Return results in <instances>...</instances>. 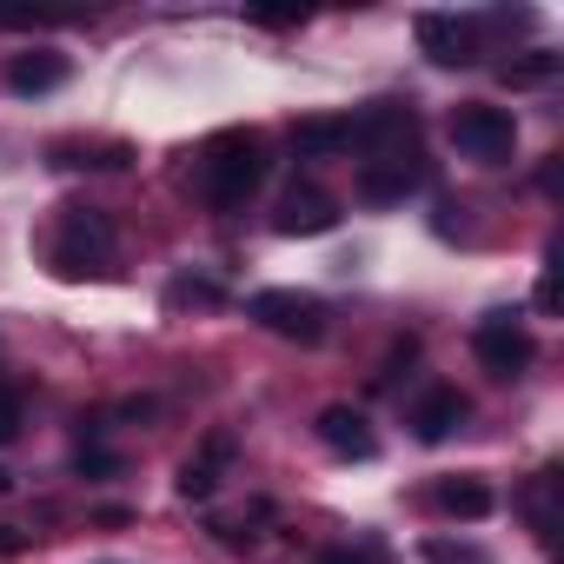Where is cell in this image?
Masks as SVG:
<instances>
[{"mask_svg":"<svg viewBox=\"0 0 564 564\" xmlns=\"http://www.w3.org/2000/svg\"><path fill=\"white\" fill-rule=\"evenodd\" d=\"M352 120V147L372 160V153H399V147H419V113H412V100H372V107H359V113H346Z\"/></svg>","mask_w":564,"mask_h":564,"instance_id":"8992f818","label":"cell"},{"mask_svg":"<svg viewBox=\"0 0 564 564\" xmlns=\"http://www.w3.org/2000/svg\"><path fill=\"white\" fill-rule=\"evenodd\" d=\"M425 557H432V564H478V551H471V544H445V538H432V544H425Z\"/></svg>","mask_w":564,"mask_h":564,"instance_id":"603a6c76","label":"cell"},{"mask_svg":"<svg viewBox=\"0 0 564 564\" xmlns=\"http://www.w3.org/2000/svg\"><path fill=\"white\" fill-rule=\"evenodd\" d=\"M452 147L478 166H505L518 153V120L511 107H485V100H465L452 107Z\"/></svg>","mask_w":564,"mask_h":564,"instance_id":"277c9868","label":"cell"},{"mask_svg":"<svg viewBox=\"0 0 564 564\" xmlns=\"http://www.w3.org/2000/svg\"><path fill=\"white\" fill-rule=\"evenodd\" d=\"M8 485H14V478H8V471H0V491H8Z\"/></svg>","mask_w":564,"mask_h":564,"instance_id":"83f0119b","label":"cell"},{"mask_svg":"<svg viewBox=\"0 0 564 564\" xmlns=\"http://www.w3.org/2000/svg\"><path fill=\"white\" fill-rule=\"evenodd\" d=\"M319 564H392V544L386 538H352V544H333Z\"/></svg>","mask_w":564,"mask_h":564,"instance_id":"ffe728a7","label":"cell"},{"mask_svg":"<svg viewBox=\"0 0 564 564\" xmlns=\"http://www.w3.org/2000/svg\"><path fill=\"white\" fill-rule=\"evenodd\" d=\"M246 313L272 333V339H293V346H319L326 339V300L300 293V286H265L246 300Z\"/></svg>","mask_w":564,"mask_h":564,"instance_id":"3957f363","label":"cell"},{"mask_svg":"<svg viewBox=\"0 0 564 564\" xmlns=\"http://www.w3.org/2000/svg\"><path fill=\"white\" fill-rule=\"evenodd\" d=\"M14 551H21V531H8V524H0V564H8Z\"/></svg>","mask_w":564,"mask_h":564,"instance_id":"4316f807","label":"cell"},{"mask_svg":"<svg viewBox=\"0 0 564 564\" xmlns=\"http://www.w3.org/2000/svg\"><path fill=\"white\" fill-rule=\"evenodd\" d=\"M74 471H80V478H120V471H127V458H120V452H107V445H80V452H74Z\"/></svg>","mask_w":564,"mask_h":564,"instance_id":"44dd1931","label":"cell"},{"mask_svg":"<svg viewBox=\"0 0 564 564\" xmlns=\"http://www.w3.org/2000/svg\"><path fill=\"white\" fill-rule=\"evenodd\" d=\"M160 300H166V313H193V306H226V286L206 272H180V279H166Z\"/></svg>","mask_w":564,"mask_h":564,"instance_id":"ac0fdd59","label":"cell"},{"mask_svg":"<svg viewBox=\"0 0 564 564\" xmlns=\"http://www.w3.org/2000/svg\"><path fill=\"white\" fill-rule=\"evenodd\" d=\"M551 74H557V54H551V47H531V54L498 61V80H505V87H544Z\"/></svg>","mask_w":564,"mask_h":564,"instance_id":"d6986e66","label":"cell"},{"mask_svg":"<svg viewBox=\"0 0 564 564\" xmlns=\"http://www.w3.org/2000/svg\"><path fill=\"white\" fill-rule=\"evenodd\" d=\"M265 140L252 127H226L213 133L199 153H193V193L213 206V213H246L265 186Z\"/></svg>","mask_w":564,"mask_h":564,"instance_id":"6da1fadb","label":"cell"},{"mask_svg":"<svg viewBox=\"0 0 564 564\" xmlns=\"http://www.w3.org/2000/svg\"><path fill=\"white\" fill-rule=\"evenodd\" d=\"M313 432H319V445L339 452V458H379V432H372V419L352 412V405H326V412L313 419Z\"/></svg>","mask_w":564,"mask_h":564,"instance_id":"7c38bea8","label":"cell"},{"mask_svg":"<svg viewBox=\"0 0 564 564\" xmlns=\"http://www.w3.org/2000/svg\"><path fill=\"white\" fill-rule=\"evenodd\" d=\"M232 458H239V432L232 425H213L206 438H199V452L180 465V478H173V491L186 498V505H206L219 485H226V471H232Z\"/></svg>","mask_w":564,"mask_h":564,"instance_id":"ba28073f","label":"cell"},{"mask_svg":"<svg viewBox=\"0 0 564 564\" xmlns=\"http://www.w3.org/2000/svg\"><path fill=\"white\" fill-rule=\"evenodd\" d=\"M346 147H352V120L346 113H313V120L293 127V153L300 160H339Z\"/></svg>","mask_w":564,"mask_h":564,"instance_id":"2e32d148","label":"cell"},{"mask_svg":"<svg viewBox=\"0 0 564 564\" xmlns=\"http://www.w3.org/2000/svg\"><path fill=\"white\" fill-rule=\"evenodd\" d=\"M14 438H21V392L0 386V445H14Z\"/></svg>","mask_w":564,"mask_h":564,"instance_id":"7402d4cb","label":"cell"},{"mask_svg":"<svg viewBox=\"0 0 564 564\" xmlns=\"http://www.w3.org/2000/svg\"><path fill=\"white\" fill-rule=\"evenodd\" d=\"M465 419H471V399L458 386H425L412 399V412H405V425H412L419 445H445L452 432H465Z\"/></svg>","mask_w":564,"mask_h":564,"instance_id":"9c48e42d","label":"cell"},{"mask_svg":"<svg viewBox=\"0 0 564 564\" xmlns=\"http://www.w3.org/2000/svg\"><path fill=\"white\" fill-rule=\"evenodd\" d=\"M419 186H425V153H419V147L359 160V199H366V206H399V199L419 193Z\"/></svg>","mask_w":564,"mask_h":564,"instance_id":"52a82bcc","label":"cell"},{"mask_svg":"<svg viewBox=\"0 0 564 564\" xmlns=\"http://www.w3.org/2000/svg\"><path fill=\"white\" fill-rule=\"evenodd\" d=\"M306 14H252V28H300Z\"/></svg>","mask_w":564,"mask_h":564,"instance_id":"484cf974","label":"cell"},{"mask_svg":"<svg viewBox=\"0 0 564 564\" xmlns=\"http://www.w3.org/2000/svg\"><path fill=\"white\" fill-rule=\"evenodd\" d=\"M333 226H339V199L326 186H293L272 213V232H286V239H319Z\"/></svg>","mask_w":564,"mask_h":564,"instance_id":"30bf717a","label":"cell"},{"mask_svg":"<svg viewBox=\"0 0 564 564\" xmlns=\"http://www.w3.org/2000/svg\"><path fill=\"white\" fill-rule=\"evenodd\" d=\"M419 47L432 67H471L478 61V34L458 14H419Z\"/></svg>","mask_w":564,"mask_h":564,"instance_id":"8fae6325","label":"cell"},{"mask_svg":"<svg viewBox=\"0 0 564 564\" xmlns=\"http://www.w3.org/2000/svg\"><path fill=\"white\" fill-rule=\"evenodd\" d=\"M120 252V232L100 206H61L54 239H47V272L54 279H100Z\"/></svg>","mask_w":564,"mask_h":564,"instance_id":"7a4b0ae2","label":"cell"},{"mask_svg":"<svg viewBox=\"0 0 564 564\" xmlns=\"http://www.w3.org/2000/svg\"><path fill=\"white\" fill-rule=\"evenodd\" d=\"M61 14H28V8H0V28H54Z\"/></svg>","mask_w":564,"mask_h":564,"instance_id":"cb8c5ba5","label":"cell"},{"mask_svg":"<svg viewBox=\"0 0 564 564\" xmlns=\"http://www.w3.org/2000/svg\"><path fill=\"white\" fill-rule=\"evenodd\" d=\"M551 498H557V471L544 465V471L518 491V511H524V524L538 531V544H551V538H557V511H551Z\"/></svg>","mask_w":564,"mask_h":564,"instance_id":"e0dca14e","label":"cell"},{"mask_svg":"<svg viewBox=\"0 0 564 564\" xmlns=\"http://www.w3.org/2000/svg\"><path fill=\"white\" fill-rule=\"evenodd\" d=\"M538 313H557V272L544 265V279H538Z\"/></svg>","mask_w":564,"mask_h":564,"instance_id":"d4e9b609","label":"cell"},{"mask_svg":"<svg viewBox=\"0 0 564 564\" xmlns=\"http://www.w3.org/2000/svg\"><path fill=\"white\" fill-rule=\"evenodd\" d=\"M471 359H478L491 379H518V372H531L538 346H531V333H524L518 313H485V319L471 326Z\"/></svg>","mask_w":564,"mask_h":564,"instance_id":"5b68a950","label":"cell"},{"mask_svg":"<svg viewBox=\"0 0 564 564\" xmlns=\"http://www.w3.org/2000/svg\"><path fill=\"white\" fill-rule=\"evenodd\" d=\"M127 160H133L127 140H54L47 147V166L61 173H120Z\"/></svg>","mask_w":564,"mask_h":564,"instance_id":"4fadbf2b","label":"cell"},{"mask_svg":"<svg viewBox=\"0 0 564 564\" xmlns=\"http://www.w3.org/2000/svg\"><path fill=\"white\" fill-rule=\"evenodd\" d=\"M432 505H438L445 518H465V524H478V518H491L498 491H491L478 471H452V478H438V485H432Z\"/></svg>","mask_w":564,"mask_h":564,"instance_id":"5bb4252c","label":"cell"},{"mask_svg":"<svg viewBox=\"0 0 564 564\" xmlns=\"http://www.w3.org/2000/svg\"><path fill=\"white\" fill-rule=\"evenodd\" d=\"M67 74H74V61H67V54H54V47H34V54H14V67H8V87H14L21 100H34V94H54V87H67Z\"/></svg>","mask_w":564,"mask_h":564,"instance_id":"9a60e30c","label":"cell"}]
</instances>
